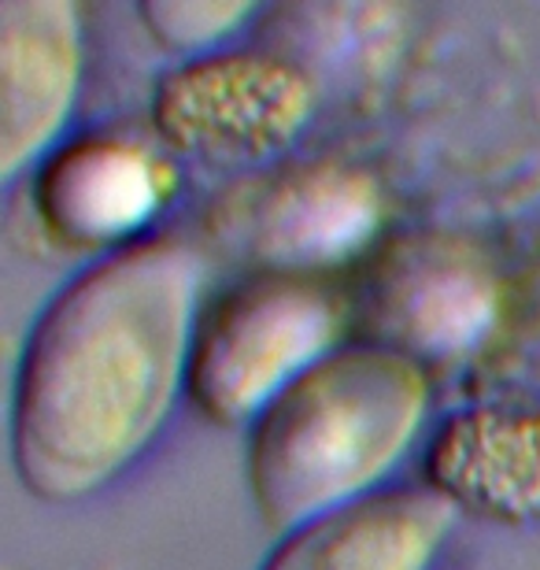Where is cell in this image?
<instances>
[{"label":"cell","instance_id":"cell-1","mask_svg":"<svg viewBox=\"0 0 540 570\" xmlns=\"http://www.w3.org/2000/svg\"><path fill=\"white\" fill-rule=\"evenodd\" d=\"M204 259L178 237L105 253L45 304L11 390V463L45 504L97 497L189 390Z\"/></svg>","mask_w":540,"mask_h":570},{"label":"cell","instance_id":"cell-2","mask_svg":"<svg viewBox=\"0 0 540 570\" xmlns=\"http://www.w3.org/2000/svg\"><path fill=\"white\" fill-rule=\"evenodd\" d=\"M430 404L422 360L382 341L333 348L252 423L248 489L263 527L289 538L382 493Z\"/></svg>","mask_w":540,"mask_h":570},{"label":"cell","instance_id":"cell-3","mask_svg":"<svg viewBox=\"0 0 540 570\" xmlns=\"http://www.w3.org/2000/svg\"><path fill=\"white\" fill-rule=\"evenodd\" d=\"M341 304L326 285L289 271L240 282L200 318L189 396L218 426L256 423L326 360L341 337Z\"/></svg>","mask_w":540,"mask_h":570},{"label":"cell","instance_id":"cell-4","mask_svg":"<svg viewBox=\"0 0 540 570\" xmlns=\"http://www.w3.org/2000/svg\"><path fill=\"white\" fill-rule=\"evenodd\" d=\"M318 86L293 56L223 49L181 60L156 89L153 116L170 148L215 167L267 164L304 138Z\"/></svg>","mask_w":540,"mask_h":570},{"label":"cell","instance_id":"cell-5","mask_svg":"<svg viewBox=\"0 0 540 570\" xmlns=\"http://www.w3.org/2000/svg\"><path fill=\"white\" fill-rule=\"evenodd\" d=\"M86 67L82 16L71 0L0 4V175L45 164L78 100Z\"/></svg>","mask_w":540,"mask_h":570},{"label":"cell","instance_id":"cell-6","mask_svg":"<svg viewBox=\"0 0 540 570\" xmlns=\"http://www.w3.org/2000/svg\"><path fill=\"white\" fill-rule=\"evenodd\" d=\"M374 341L415 360H459L497 323L492 271L459 242L396 245L371 285Z\"/></svg>","mask_w":540,"mask_h":570},{"label":"cell","instance_id":"cell-7","mask_svg":"<svg viewBox=\"0 0 540 570\" xmlns=\"http://www.w3.org/2000/svg\"><path fill=\"white\" fill-rule=\"evenodd\" d=\"M170 193V170L153 148L94 134L60 145L41 164L38 212L45 226L67 245L105 248L141 242V230L164 208Z\"/></svg>","mask_w":540,"mask_h":570},{"label":"cell","instance_id":"cell-8","mask_svg":"<svg viewBox=\"0 0 540 570\" xmlns=\"http://www.w3.org/2000/svg\"><path fill=\"white\" fill-rule=\"evenodd\" d=\"M459 508L433 485H396L307 522L263 570H433Z\"/></svg>","mask_w":540,"mask_h":570},{"label":"cell","instance_id":"cell-9","mask_svg":"<svg viewBox=\"0 0 540 570\" xmlns=\"http://www.w3.org/2000/svg\"><path fill=\"white\" fill-rule=\"evenodd\" d=\"M430 485L492 519H540V404H478L436 430Z\"/></svg>","mask_w":540,"mask_h":570},{"label":"cell","instance_id":"cell-10","mask_svg":"<svg viewBox=\"0 0 540 570\" xmlns=\"http://www.w3.org/2000/svg\"><path fill=\"white\" fill-rule=\"evenodd\" d=\"M377 215V186L363 170L312 164L274 181L252 204L245 242L267 259V271L304 275L366 245Z\"/></svg>","mask_w":540,"mask_h":570},{"label":"cell","instance_id":"cell-11","mask_svg":"<svg viewBox=\"0 0 540 570\" xmlns=\"http://www.w3.org/2000/svg\"><path fill=\"white\" fill-rule=\"evenodd\" d=\"M256 11L259 8L248 0H148L137 8V16L159 45L197 60L223 52V45L245 30Z\"/></svg>","mask_w":540,"mask_h":570}]
</instances>
